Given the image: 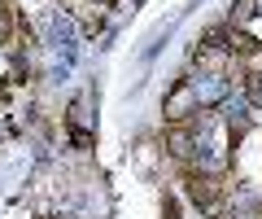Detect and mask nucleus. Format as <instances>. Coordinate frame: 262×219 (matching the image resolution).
<instances>
[{
    "mask_svg": "<svg viewBox=\"0 0 262 219\" xmlns=\"http://www.w3.org/2000/svg\"><path fill=\"white\" fill-rule=\"evenodd\" d=\"M253 13H262V0H253Z\"/></svg>",
    "mask_w": 262,
    "mask_h": 219,
    "instance_id": "7ed1b4c3",
    "label": "nucleus"
},
{
    "mask_svg": "<svg viewBox=\"0 0 262 219\" xmlns=\"http://www.w3.org/2000/svg\"><path fill=\"white\" fill-rule=\"evenodd\" d=\"M188 105H196V101H192V88H188V84H179L175 92H170V101H166V114H170V118H184V110H188Z\"/></svg>",
    "mask_w": 262,
    "mask_h": 219,
    "instance_id": "f03ea898",
    "label": "nucleus"
},
{
    "mask_svg": "<svg viewBox=\"0 0 262 219\" xmlns=\"http://www.w3.org/2000/svg\"><path fill=\"white\" fill-rule=\"evenodd\" d=\"M188 88H192V101L196 105H219L227 96V79L223 75H196Z\"/></svg>",
    "mask_w": 262,
    "mask_h": 219,
    "instance_id": "f257e3e1",
    "label": "nucleus"
}]
</instances>
